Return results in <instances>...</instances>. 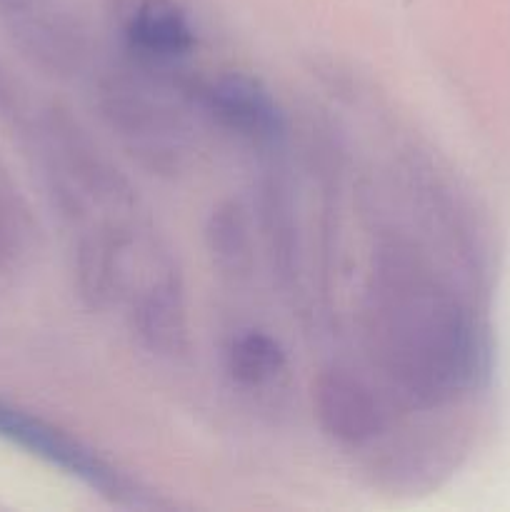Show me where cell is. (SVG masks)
I'll return each instance as SVG.
<instances>
[{
    "label": "cell",
    "mask_w": 510,
    "mask_h": 512,
    "mask_svg": "<svg viewBox=\"0 0 510 512\" xmlns=\"http://www.w3.org/2000/svg\"><path fill=\"white\" fill-rule=\"evenodd\" d=\"M0 440L18 445L20 450L35 455L50 468H58L60 473L80 480L90 490H98L100 495L115 500V503L150 505L138 483L125 478L93 448L83 445L65 430L55 428L15 405L3 403V400H0Z\"/></svg>",
    "instance_id": "obj_2"
},
{
    "label": "cell",
    "mask_w": 510,
    "mask_h": 512,
    "mask_svg": "<svg viewBox=\"0 0 510 512\" xmlns=\"http://www.w3.org/2000/svg\"><path fill=\"white\" fill-rule=\"evenodd\" d=\"M315 413L325 433L340 445H365L388 425L378 390L350 370H325L313 388Z\"/></svg>",
    "instance_id": "obj_4"
},
{
    "label": "cell",
    "mask_w": 510,
    "mask_h": 512,
    "mask_svg": "<svg viewBox=\"0 0 510 512\" xmlns=\"http://www.w3.org/2000/svg\"><path fill=\"white\" fill-rule=\"evenodd\" d=\"M125 53L148 73H165L198 45L190 15L175 0H138L123 25Z\"/></svg>",
    "instance_id": "obj_5"
},
{
    "label": "cell",
    "mask_w": 510,
    "mask_h": 512,
    "mask_svg": "<svg viewBox=\"0 0 510 512\" xmlns=\"http://www.w3.org/2000/svg\"><path fill=\"white\" fill-rule=\"evenodd\" d=\"M363 315L375 363L418 408L465 393L488 370L483 330L410 243L378 248Z\"/></svg>",
    "instance_id": "obj_1"
},
{
    "label": "cell",
    "mask_w": 510,
    "mask_h": 512,
    "mask_svg": "<svg viewBox=\"0 0 510 512\" xmlns=\"http://www.w3.org/2000/svg\"><path fill=\"white\" fill-rule=\"evenodd\" d=\"M210 250L225 273H248L250 260V230L238 205H223L213 213L208 228Z\"/></svg>",
    "instance_id": "obj_7"
},
{
    "label": "cell",
    "mask_w": 510,
    "mask_h": 512,
    "mask_svg": "<svg viewBox=\"0 0 510 512\" xmlns=\"http://www.w3.org/2000/svg\"><path fill=\"white\" fill-rule=\"evenodd\" d=\"M225 370L240 388L263 390L288 373V355L268 330H238L225 345Z\"/></svg>",
    "instance_id": "obj_6"
},
{
    "label": "cell",
    "mask_w": 510,
    "mask_h": 512,
    "mask_svg": "<svg viewBox=\"0 0 510 512\" xmlns=\"http://www.w3.org/2000/svg\"><path fill=\"white\" fill-rule=\"evenodd\" d=\"M198 103L228 133L255 145H273L285 133L278 100L248 73H220L198 88Z\"/></svg>",
    "instance_id": "obj_3"
}]
</instances>
